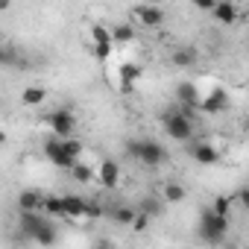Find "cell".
Segmentation results:
<instances>
[{"instance_id": "6da1fadb", "label": "cell", "mask_w": 249, "mask_h": 249, "mask_svg": "<svg viewBox=\"0 0 249 249\" xmlns=\"http://www.w3.org/2000/svg\"><path fill=\"white\" fill-rule=\"evenodd\" d=\"M18 229H21L24 237L36 240L38 246H53L56 237H59L53 220L41 211H18Z\"/></svg>"}, {"instance_id": "7a4b0ae2", "label": "cell", "mask_w": 249, "mask_h": 249, "mask_svg": "<svg viewBox=\"0 0 249 249\" xmlns=\"http://www.w3.org/2000/svg\"><path fill=\"white\" fill-rule=\"evenodd\" d=\"M226 234H229V220H226V217H217L211 208H205V211L199 214L196 237H199L205 246H223V243H226Z\"/></svg>"}, {"instance_id": "3957f363", "label": "cell", "mask_w": 249, "mask_h": 249, "mask_svg": "<svg viewBox=\"0 0 249 249\" xmlns=\"http://www.w3.org/2000/svg\"><path fill=\"white\" fill-rule=\"evenodd\" d=\"M126 153H129L135 161H141L144 167H159V164L167 161V150H164L159 141H153V138H135V141H126Z\"/></svg>"}, {"instance_id": "277c9868", "label": "cell", "mask_w": 249, "mask_h": 249, "mask_svg": "<svg viewBox=\"0 0 249 249\" xmlns=\"http://www.w3.org/2000/svg\"><path fill=\"white\" fill-rule=\"evenodd\" d=\"M161 126L173 141H194V120L188 111H164L161 114Z\"/></svg>"}, {"instance_id": "5b68a950", "label": "cell", "mask_w": 249, "mask_h": 249, "mask_svg": "<svg viewBox=\"0 0 249 249\" xmlns=\"http://www.w3.org/2000/svg\"><path fill=\"white\" fill-rule=\"evenodd\" d=\"M44 156H47V161H50L53 167H59V170H68V173H71V170L76 167V161H79V159H73V156L68 153L65 141H62V138H56V135L44 141Z\"/></svg>"}, {"instance_id": "8992f818", "label": "cell", "mask_w": 249, "mask_h": 249, "mask_svg": "<svg viewBox=\"0 0 249 249\" xmlns=\"http://www.w3.org/2000/svg\"><path fill=\"white\" fill-rule=\"evenodd\" d=\"M44 120H47V126L53 129V135H56V138H62V141H68V138L73 135V129H76V117H73V111H71V108L47 111V114H44Z\"/></svg>"}, {"instance_id": "52a82bcc", "label": "cell", "mask_w": 249, "mask_h": 249, "mask_svg": "<svg viewBox=\"0 0 249 249\" xmlns=\"http://www.w3.org/2000/svg\"><path fill=\"white\" fill-rule=\"evenodd\" d=\"M191 159H194L196 164L214 167V164H220V150H217L211 141H194V144H191Z\"/></svg>"}, {"instance_id": "ba28073f", "label": "cell", "mask_w": 249, "mask_h": 249, "mask_svg": "<svg viewBox=\"0 0 249 249\" xmlns=\"http://www.w3.org/2000/svg\"><path fill=\"white\" fill-rule=\"evenodd\" d=\"M199 111H205V114H220V111H229V94H226L223 88H214L211 94H205V97H202Z\"/></svg>"}, {"instance_id": "9c48e42d", "label": "cell", "mask_w": 249, "mask_h": 249, "mask_svg": "<svg viewBox=\"0 0 249 249\" xmlns=\"http://www.w3.org/2000/svg\"><path fill=\"white\" fill-rule=\"evenodd\" d=\"M97 182L103 188H117V182H120V164L114 159H103L100 167H97Z\"/></svg>"}, {"instance_id": "30bf717a", "label": "cell", "mask_w": 249, "mask_h": 249, "mask_svg": "<svg viewBox=\"0 0 249 249\" xmlns=\"http://www.w3.org/2000/svg\"><path fill=\"white\" fill-rule=\"evenodd\" d=\"M170 62H173L176 68H194V65L199 62V50H196L194 44L173 47V53H170Z\"/></svg>"}, {"instance_id": "8fae6325", "label": "cell", "mask_w": 249, "mask_h": 249, "mask_svg": "<svg viewBox=\"0 0 249 249\" xmlns=\"http://www.w3.org/2000/svg\"><path fill=\"white\" fill-rule=\"evenodd\" d=\"M176 100L182 106H188V108H199V103H202V97H199V91H196L194 82H179L176 85Z\"/></svg>"}, {"instance_id": "7c38bea8", "label": "cell", "mask_w": 249, "mask_h": 249, "mask_svg": "<svg viewBox=\"0 0 249 249\" xmlns=\"http://www.w3.org/2000/svg\"><path fill=\"white\" fill-rule=\"evenodd\" d=\"M135 18H138L144 27H150V30H156V27L164 24V12H161L159 6H138V9H135Z\"/></svg>"}, {"instance_id": "4fadbf2b", "label": "cell", "mask_w": 249, "mask_h": 249, "mask_svg": "<svg viewBox=\"0 0 249 249\" xmlns=\"http://www.w3.org/2000/svg\"><path fill=\"white\" fill-rule=\"evenodd\" d=\"M164 205H167V202H164L161 194H159V196H156V194H147V196H141L138 211L147 214V217H161V214H164Z\"/></svg>"}, {"instance_id": "5bb4252c", "label": "cell", "mask_w": 249, "mask_h": 249, "mask_svg": "<svg viewBox=\"0 0 249 249\" xmlns=\"http://www.w3.org/2000/svg\"><path fill=\"white\" fill-rule=\"evenodd\" d=\"M117 76L123 79V91H132V88H135V82L141 79V68H138V65H132V62H123V65H120V71H117Z\"/></svg>"}, {"instance_id": "9a60e30c", "label": "cell", "mask_w": 249, "mask_h": 249, "mask_svg": "<svg viewBox=\"0 0 249 249\" xmlns=\"http://www.w3.org/2000/svg\"><path fill=\"white\" fill-rule=\"evenodd\" d=\"M211 18H214L217 24H234V21H237V6H234V3H229V0H223V3H217V6H214Z\"/></svg>"}, {"instance_id": "2e32d148", "label": "cell", "mask_w": 249, "mask_h": 249, "mask_svg": "<svg viewBox=\"0 0 249 249\" xmlns=\"http://www.w3.org/2000/svg\"><path fill=\"white\" fill-rule=\"evenodd\" d=\"M44 205V196L36 194V191H21L18 194V211H41Z\"/></svg>"}, {"instance_id": "e0dca14e", "label": "cell", "mask_w": 249, "mask_h": 249, "mask_svg": "<svg viewBox=\"0 0 249 249\" xmlns=\"http://www.w3.org/2000/svg\"><path fill=\"white\" fill-rule=\"evenodd\" d=\"M161 196H164V202L176 205V202H185L188 191H185V185H179V182H164V191H161Z\"/></svg>"}, {"instance_id": "ac0fdd59", "label": "cell", "mask_w": 249, "mask_h": 249, "mask_svg": "<svg viewBox=\"0 0 249 249\" xmlns=\"http://www.w3.org/2000/svg\"><path fill=\"white\" fill-rule=\"evenodd\" d=\"M85 211H88V202L82 196H76V194L65 196V217H85Z\"/></svg>"}, {"instance_id": "d6986e66", "label": "cell", "mask_w": 249, "mask_h": 249, "mask_svg": "<svg viewBox=\"0 0 249 249\" xmlns=\"http://www.w3.org/2000/svg\"><path fill=\"white\" fill-rule=\"evenodd\" d=\"M21 100H24V106H41V103L47 100V91H44L41 85H27V88L21 91Z\"/></svg>"}, {"instance_id": "ffe728a7", "label": "cell", "mask_w": 249, "mask_h": 249, "mask_svg": "<svg viewBox=\"0 0 249 249\" xmlns=\"http://www.w3.org/2000/svg\"><path fill=\"white\" fill-rule=\"evenodd\" d=\"M135 217H138V208H129V205H114V208H111V220H114V223L132 226Z\"/></svg>"}, {"instance_id": "44dd1931", "label": "cell", "mask_w": 249, "mask_h": 249, "mask_svg": "<svg viewBox=\"0 0 249 249\" xmlns=\"http://www.w3.org/2000/svg\"><path fill=\"white\" fill-rule=\"evenodd\" d=\"M41 211L47 214V217H65V196H44V205H41Z\"/></svg>"}, {"instance_id": "7402d4cb", "label": "cell", "mask_w": 249, "mask_h": 249, "mask_svg": "<svg viewBox=\"0 0 249 249\" xmlns=\"http://www.w3.org/2000/svg\"><path fill=\"white\" fill-rule=\"evenodd\" d=\"M111 38H114V44H129V41H135L132 24H117V27L111 30Z\"/></svg>"}, {"instance_id": "603a6c76", "label": "cell", "mask_w": 249, "mask_h": 249, "mask_svg": "<svg viewBox=\"0 0 249 249\" xmlns=\"http://www.w3.org/2000/svg\"><path fill=\"white\" fill-rule=\"evenodd\" d=\"M71 179H73V182H79V185H88V182H94V167H88V164H79V161H76V167L71 170Z\"/></svg>"}, {"instance_id": "cb8c5ba5", "label": "cell", "mask_w": 249, "mask_h": 249, "mask_svg": "<svg viewBox=\"0 0 249 249\" xmlns=\"http://www.w3.org/2000/svg\"><path fill=\"white\" fill-rule=\"evenodd\" d=\"M91 38H94V44H111V47H114V38H111V33H108L103 24H94V27H91Z\"/></svg>"}, {"instance_id": "d4e9b609", "label": "cell", "mask_w": 249, "mask_h": 249, "mask_svg": "<svg viewBox=\"0 0 249 249\" xmlns=\"http://www.w3.org/2000/svg\"><path fill=\"white\" fill-rule=\"evenodd\" d=\"M211 211H214L217 217H226V220H229V214H231V199H229V196H217V199L211 202Z\"/></svg>"}, {"instance_id": "484cf974", "label": "cell", "mask_w": 249, "mask_h": 249, "mask_svg": "<svg viewBox=\"0 0 249 249\" xmlns=\"http://www.w3.org/2000/svg\"><path fill=\"white\" fill-rule=\"evenodd\" d=\"M106 214V208L100 205V202H88V211H85V217H91V220H100Z\"/></svg>"}, {"instance_id": "4316f807", "label": "cell", "mask_w": 249, "mask_h": 249, "mask_svg": "<svg viewBox=\"0 0 249 249\" xmlns=\"http://www.w3.org/2000/svg\"><path fill=\"white\" fill-rule=\"evenodd\" d=\"M94 56H97V59H103V62H106V59H108V56H111V44H94Z\"/></svg>"}, {"instance_id": "83f0119b", "label": "cell", "mask_w": 249, "mask_h": 249, "mask_svg": "<svg viewBox=\"0 0 249 249\" xmlns=\"http://www.w3.org/2000/svg\"><path fill=\"white\" fill-rule=\"evenodd\" d=\"M150 220H153V217H147V214H141V211H138V217H135V223H132V229H135V231H144V229L150 226Z\"/></svg>"}, {"instance_id": "f1b7e54d", "label": "cell", "mask_w": 249, "mask_h": 249, "mask_svg": "<svg viewBox=\"0 0 249 249\" xmlns=\"http://www.w3.org/2000/svg\"><path fill=\"white\" fill-rule=\"evenodd\" d=\"M65 147H68V153H71L73 159H79V153H82V144H79V141H73V138H68V141H65Z\"/></svg>"}, {"instance_id": "f546056e", "label": "cell", "mask_w": 249, "mask_h": 249, "mask_svg": "<svg viewBox=\"0 0 249 249\" xmlns=\"http://www.w3.org/2000/svg\"><path fill=\"white\" fill-rule=\"evenodd\" d=\"M237 202H240V205L249 211V185H243V188H240V194H237Z\"/></svg>"}, {"instance_id": "4dcf8cb0", "label": "cell", "mask_w": 249, "mask_h": 249, "mask_svg": "<svg viewBox=\"0 0 249 249\" xmlns=\"http://www.w3.org/2000/svg\"><path fill=\"white\" fill-rule=\"evenodd\" d=\"M214 6L217 3H211V0H196V9H202V12H214Z\"/></svg>"}, {"instance_id": "1f68e13d", "label": "cell", "mask_w": 249, "mask_h": 249, "mask_svg": "<svg viewBox=\"0 0 249 249\" xmlns=\"http://www.w3.org/2000/svg\"><path fill=\"white\" fill-rule=\"evenodd\" d=\"M94 249H114V246H111V243H106V240H103V243H97V246H94Z\"/></svg>"}, {"instance_id": "d6a6232c", "label": "cell", "mask_w": 249, "mask_h": 249, "mask_svg": "<svg viewBox=\"0 0 249 249\" xmlns=\"http://www.w3.org/2000/svg\"><path fill=\"white\" fill-rule=\"evenodd\" d=\"M223 249H240V246H237V243H229V240H226V243H223Z\"/></svg>"}, {"instance_id": "836d02e7", "label": "cell", "mask_w": 249, "mask_h": 249, "mask_svg": "<svg viewBox=\"0 0 249 249\" xmlns=\"http://www.w3.org/2000/svg\"><path fill=\"white\" fill-rule=\"evenodd\" d=\"M246 132H249V117H246Z\"/></svg>"}]
</instances>
